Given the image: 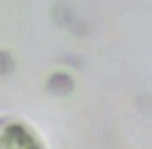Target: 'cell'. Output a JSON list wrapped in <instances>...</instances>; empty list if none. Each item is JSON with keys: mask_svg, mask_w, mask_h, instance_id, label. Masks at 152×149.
Listing matches in <instances>:
<instances>
[{"mask_svg": "<svg viewBox=\"0 0 152 149\" xmlns=\"http://www.w3.org/2000/svg\"><path fill=\"white\" fill-rule=\"evenodd\" d=\"M0 149H42L31 130L21 124H0Z\"/></svg>", "mask_w": 152, "mask_h": 149, "instance_id": "6da1fadb", "label": "cell"}]
</instances>
